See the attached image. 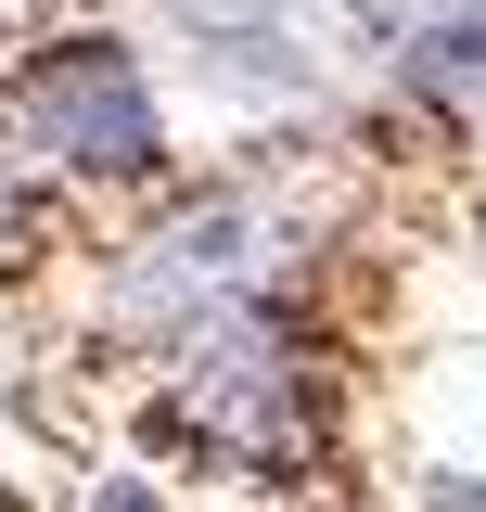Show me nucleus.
Segmentation results:
<instances>
[{
  "label": "nucleus",
  "mask_w": 486,
  "mask_h": 512,
  "mask_svg": "<svg viewBox=\"0 0 486 512\" xmlns=\"http://www.w3.org/2000/svg\"><path fill=\"white\" fill-rule=\"evenodd\" d=\"M269 218L243 205V192H218V205H180V218H154L141 244H128L116 269V320H141V333H192V320L243 308V295H269Z\"/></svg>",
  "instance_id": "2"
},
{
  "label": "nucleus",
  "mask_w": 486,
  "mask_h": 512,
  "mask_svg": "<svg viewBox=\"0 0 486 512\" xmlns=\"http://www.w3.org/2000/svg\"><path fill=\"white\" fill-rule=\"evenodd\" d=\"M13 141L64 167V180H154V154H167V128H154V90H141V64L116 39H64L13 77Z\"/></svg>",
  "instance_id": "1"
}]
</instances>
